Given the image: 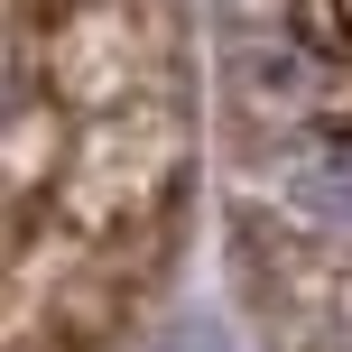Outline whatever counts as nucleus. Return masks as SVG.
Returning a JSON list of instances; mask_svg holds the SVG:
<instances>
[{"label": "nucleus", "mask_w": 352, "mask_h": 352, "mask_svg": "<svg viewBox=\"0 0 352 352\" xmlns=\"http://www.w3.org/2000/svg\"><path fill=\"white\" fill-rule=\"evenodd\" d=\"M176 0L10 10V241L19 352H93L158 287L186 213Z\"/></svg>", "instance_id": "nucleus-1"}]
</instances>
